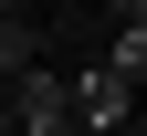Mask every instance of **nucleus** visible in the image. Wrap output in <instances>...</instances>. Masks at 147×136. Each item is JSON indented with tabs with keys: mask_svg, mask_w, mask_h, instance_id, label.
<instances>
[{
	"mask_svg": "<svg viewBox=\"0 0 147 136\" xmlns=\"http://www.w3.org/2000/svg\"><path fill=\"white\" fill-rule=\"evenodd\" d=\"M116 11H126V21H137V0H116Z\"/></svg>",
	"mask_w": 147,
	"mask_h": 136,
	"instance_id": "obj_3",
	"label": "nucleus"
},
{
	"mask_svg": "<svg viewBox=\"0 0 147 136\" xmlns=\"http://www.w3.org/2000/svg\"><path fill=\"white\" fill-rule=\"evenodd\" d=\"M137 73H147V21H126V31H116V52H105V63L74 84L84 136H116V126H126V105H137Z\"/></svg>",
	"mask_w": 147,
	"mask_h": 136,
	"instance_id": "obj_1",
	"label": "nucleus"
},
{
	"mask_svg": "<svg viewBox=\"0 0 147 136\" xmlns=\"http://www.w3.org/2000/svg\"><path fill=\"white\" fill-rule=\"evenodd\" d=\"M32 52H42V31H32L21 11L0 0V73H32Z\"/></svg>",
	"mask_w": 147,
	"mask_h": 136,
	"instance_id": "obj_2",
	"label": "nucleus"
}]
</instances>
